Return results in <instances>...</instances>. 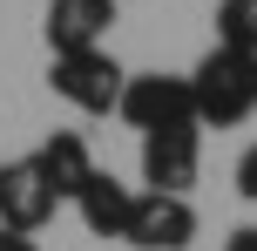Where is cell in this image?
Here are the masks:
<instances>
[{
  "instance_id": "cell-1",
  "label": "cell",
  "mask_w": 257,
  "mask_h": 251,
  "mask_svg": "<svg viewBox=\"0 0 257 251\" xmlns=\"http://www.w3.org/2000/svg\"><path fill=\"white\" fill-rule=\"evenodd\" d=\"M190 102L203 129H237L257 116V54L244 48H210L190 68Z\"/></svg>"
},
{
  "instance_id": "cell-2",
  "label": "cell",
  "mask_w": 257,
  "mask_h": 251,
  "mask_svg": "<svg viewBox=\"0 0 257 251\" xmlns=\"http://www.w3.org/2000/svg\"><path fill=\"white\" fill-rule=\"evenodd\" d=\"M48 89L61 95V102H75L81 116H108V109L122 102V89H128V68L108 48H75V54H54Z\"/></svg>"
},
{
  "instance_id": "cell-3",
  "label": "cell",
  "mask_w": 257,
  "mask_h": 251,
  "mask_svg": "<svg viewBox=\"0 0 257 251\" xmlns=\"http://www.w3.org/2000/svg\"><path fill=\"white\" fill-rule=\"evenodd\" d=\"M115 116L128 129H176V122H196V102H190V75H128ZM203 129V122H196Z\"/></svg>"
},
{
  "instance_id": "cell-4",
  "label": "cell",
  "mask_w": 257,
  "mask_h": 251,
  "mask_svg": "<svg viewBox=\"0 0 257 251\" xmlns=\"http://www.w3.org/2000/svg\"><path fill=\"white\" fill-rule=\"evenodd\" d=\"M196 170H203V129L176 122V129H149L142 136V184L169 190V197H190Z\"/></svg>"
},
{
  "instance_id": "cell-5",
  "label": "cell",
  "mask_w": 257,
  "mask_h": 251,
  "mask_svg": "<svg viewBox=\"0 0 257 251\" xmlns=\"http://www.w3.org/2000/svg\"><path fill=\"white\" fill-rule=\"evenodd\" d=\"M190 238H196V204L169 197V190H142L136 217L122 231V244H136V251H183Z\"/></svg>"
},
{
  "instance_id": "cell-6",
  "label": "cell",
  "mask_w": 257,
  "mask_h": 251,
  "mask_svg": "<svg viewBox=\"0 0 257 251\" xmlns=\"http://www.w3.org/2000/svg\"><path fill=\"white\" fill-rule=\"evenodd\" d=\"M54 184L41 177V163L34 156H14V163H0V231H27L34 238L41 224L54 217Z\"/></svg>"
},
{
  "instance_id": "cell-7",
  "label": "cell",
  "mask_w": 257,
  "mask_h": 251,
  "mask_svg": "<svg viewBox=\"0 0 257 251\" xmlns=\"http://www.w3.org/2000/svg\"><path fill=\"white\" fill-rule=\"evenodd\" d=\"M115 27V0H48V34L54 54H75V48H102V34Z\"/></svg>"
},
{
  "instance_id": "cell-8",
  "label": "cell",
  "mask_w": 257,
  "mask_h": 251,
  "mask_svg": "<svg viewBox=\"0 0 257 251\" xmlns=\"http://www.w3.org/2000/svg\"><path fill=\"white\" fill-rule=\"evenodd\" d=\"M34 163L54 184V197H68V204H75L81 190H88V177H95V156H88V143H81V129H54L48 143L34 149Z\"/></svg>"
},
{
  "instance_id": "cell-9",
  "label": "cell",
  "mask_w": 257,
  "mask_h": 251,
  "mask_svg": "<svg viewBox=\"0 0 257 251\" xmlns=\"http://www.w3.org/2000/svg\"><path fill=\"white\" fill-rule=\"evenodd\" d=\"M75 211H81V224H88L95 238H122L128 217H136V190H128L122 177L95 170V177H88V190L75 197Z\"/></svg>"
},
{
  "instance_id": "cell-10",
  "label": "cell",
  "mask_w": 257,
  "mask_h": 251,
  "mask_svg": "<svg viewBox=\"0 0 257 251\" xmlns=\"http://www.w3.org/2000/svg\"><path fill=\"white\" fill-rule=\"evenodd\" d=\"M217 48L257 54V0H217Z\"/></svg>"
},
{
  "instance_id": "cell-11",
  "label": "cell",
  "mask_w": 257,
  "mask_h": 251,
  "mask_svg": "<svg viewBox=\"0 0 257 251\" xmlns=\"http://www.w3.org/2000/svg\"><path fill=\"white\" fill-rule=\"evenodd\" d=\"M237 197H250V204H257V143L237 156Z\"/></svg>"
},
{
  "instance_id": "cell-12",
  "label": "cell",
  "mask_w": 257,
  "mask_h": 251,
  "mask_svg": "<svg viewBox=\"0 0 257 251\" xmlns=\"http://www.w3.org/2000/svg\"><path fill=\"white\" fill-rule=\"evenodd\" d=\"M0 251H41V244L27 238V231H0Z\"/></svg>"
},
{
  "instance_id": "cell-13",
  "label": "cell",
  "mask_w": 257,
  "mask_h": 251,
  "mask_svg": "<svg viewBox=\"0 0 257 251\" xmlns=\"http://www.w3.org/2000/svg\"><path fill=\"white\" fill-rule=\"evenodd\" d=\"M223 251H257V231L244 224V231H230V244H223Z\"/></svg>"
}]
</instances>
